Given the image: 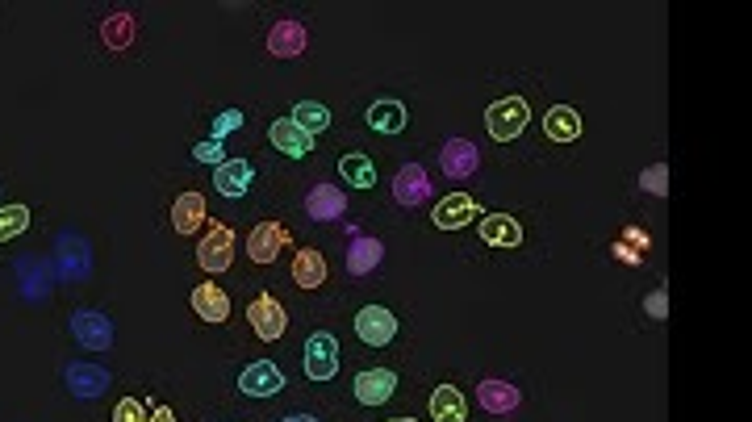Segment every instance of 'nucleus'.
Returning <instances> with one entry per match:
<instances>
[{"label": "nucleus", "instance_id": "23", "mask_svg": "<svg viewBox=\"0 0 752 422\" xmlns=\"http://www.w3.org/2000/svg\"><path fill=\"white\" fill-rule=\"evenodd\" d=\"M477 402H481L489 414H510V410H519L523 393L514 389L510 381H481V385H477Z\"/></svg>", "mask_w": 752, "mask_h": 422}, {"label": "nucleus", "instance_id": "40", "mask_svg": "<svg viewBox=\"0 0 752 422\" xmlns=\"http://www.w3.org/2000/svg\"><path fill=\"white\" fill-rule=\"evenodd\" d=\"M389 422H418V418H389Z\"/></svg>", "mask_w": 752, "mask_h": 422}, {"label": "nucleus", "instance_id": "14", "mask_svg": "<svg viewBox=\"0 0 752 422\" xmlns=\"http://www.w3.org/2000/svg\"><path fill=\"white\" fill-rule=\"evenodd\" d=\"M305 214L314 222H335L347 214V193L335 189V184H314L310 197H305Z\"/></svg>", "mask_w": 752, "mask_h": 422}, {"label": "nucleus", "instance_id": "9", "mask_svg": "<svg viewBox=\"0 0 752 422\" xmlns=\"http://www.w3.org/2000/svg\"><path fill=\"white\" fill-rule=\"evenodd\" d=\"M439 168H443V176L464 180L481 168V151L468 143V138H448V143H443V155H439Z\"/></svg>", "mask_w": 752, "mask_h": 422}, {"label": "nucleus", "instance_id": "6", "mask_svg": "<svg viewBox=\"0 0 752 422\" xmlns=\"http://www.w3.org/2000/svg\"><path fill=\"white\" fill-rule=\"evenodd\" d=\"M285 389V372H280L272 360H255L239 372V393L243 397H276Z\"/></svg>", "mask_w": 752, "mask_h": 422}, {"label": "nucleus", "instance_id": "19", "mask_svg": "<svg viewBox=\"0 0 752 422\" xmlns=\"http://www.w3.org/2000/svg\"><path fill=\"white\" fill-rule=\"evenodd\" d=\"M381 260H385L381 239H368V234H356V239H351V247H347V272L351 276L376 272V268H381Z\"/></svg>", "mask_w": 752, "mask_h": 422}, {"label": "nucleus", "instance_id": "3", "mask_svg": "<svg viewBox=\"0 0 752 422\" xmlns=\"http://www.w3.org/2000/svg\"><path fill=\"white\" fill-rule=\"evenodd\" d=\"M197 264L205 272H226L234 264V230L226 222H214L205 234H201V247H197Z\"/></svg>", "mask_w": 752, "mask_h": 422}, {"label": "nucleus", "instance_id": "21", "mask_svg": "<svg viewBox=\"0 0 752 422\" xmlns=\"http://www.w3.org/2000/svg\"><path fill=\"white\" fill-rule=\"evenodd\" d=\"M581 113L577 109H569V105H552L548 113H544V134L552 138V143H577L581 138Z\"/></svg>", "mask_w": 752, "mask_h": 422}, {"label": "nucleus", "instance_id": "26", "mask_svg": "<svg viewBox=\"0 0 752 422\" xmlns=\"http://www.w3.org/2000/svg\"><path fill=\"white\" fill-rule=\"evenodd\" d=\"M293 280H297V289H318L322 280H326V260H322V251L301 247V251L293 255Z\"/></svg>", "mask_w": 752, "mask_h": 422}, {"label": "nucleus", "instance_id": "7", "mask_svg": "<svg viewBox=\"0 0 752 422\" xmlns=\"http://www.w3.org/2000/svg\"><path fill=\"white\" fill-rule=\"evenodd\" d=\"M356 335H360L368 347H389V343L397 339V318H393V310H385V306H364V310L356 314Z\"/></svg>", "mask_w": 752, "mask_h": 422}, {"label": "nucleus", "instance_id": "1", "mask_svg": "<svg viewBox=\"0 0 752 422\" xmlns=\"http://www.w3.org/2000/svg\"><path fill=\"white\" fill-rule=\"evenodd\" d=\"M527 122H531V109L523 97H502L485 109V130L493 143H514L527 130Z\"/></svg>", "mask_w": 752, "mask_h": 422}, {"label": "nucleus", "instance_id": "11", "mask_svg": "<svg viewBox=\"0 0 752 422\" xmlns=\"http://www.w3.org/2000/svg\"><path fill=\"white\" fill-rule=\"evenodd\" d=\"M439 230H460L468 222H481V205L468 197V193H452L435 205V218H431Z\"/></svg>", "mask_w": 752, "mask_h": 422}, {"label": "nucleus", "instance_id": "18", "mask_svg": "<svg viewBox=\"0 0 752 422\" xmlns=\"http://www.w3.org/2000/svg\"><path fill=\"white\" fill-rule=\"evenodd\" d=\"M477 230H481V239L489 247H519L523 243V226H519V218H510V214H481Z\"/></svg>", "mask_w": 752, "mask_h": 422}, {"label": "nucleus", "instance_id": "34", "mask_svg": "<svg viewBox=\"0 0 752 422\" xmlns=\"http://www.w3.org/2000/svg\"><path fill=\"white\" fill-rule=\"evenodd\" d=\"M222 155H226V151H222V143H214V138H209V143H197V147H193V159H197V163H214V168L222 163Z\"/></svg>", "mask_w": 752, "mask_h": 422}, {"label": "nucleus", "instance_id": "15", "mask_svg": "<svg viewBox=\"0 0 752 422\" xmlns=\"http://www.w3.org/2000/svg\"><path fill=\"white\" fill-rule=\"evenodd\" d=\"M393 197H397V205H406V209L422 205V201L431 197V180H427V172H422L418 163H406V168L393 176Z\"/></svg>", "mask_w": 752, "mask_h": 422}, {"label": "nucleus", "instance_id": "20", "mask_svg": "<svg viewBox=\"0 0 752 422\" xmlns=\"http://www.w3.org/2000/svg\"><path fill=\"white\" fill-rule=\"evenodd\" d=\"M214 189L222 197H243L251 189V163L247 159H222L214 168Z\"/></svg>", "mask_w": 752, "mask_h": 422}, {"label": "nucleus", "instance_id": "24", "mask_svg": "<svg viewBox=\"0 0 752 422\" xmlns=\"http://www.w3.org/2000/svg\"><path fill=\"white\" fill-rule=\"evenodd\" d=\"M431 418L435 422H468V397L456 385H439L431 393Z\"/></svg>", "mask_w": 752, "mask_h": 422}, {"label": "nucleus", "instance_id": "12", "mask_svg": "<svg viewBox=\"0 0 752 422\" xmlns=\"http://www.w3.org/2000/svg\"><path fill=\"white\" fill-rule=\"evenodd\" d=\"M268 138H272V147H276L280 155H293V159L314 155V134H305V130L293 122V117H276L272 130H268Z\"/></svg>", "mask_w": 752, "mask_h": 422}, {"label": "nucleus", "instance_id": "35", "mask_svg": "<svg viewBox=\"0 0 752 422\" xmlns=\"http://www.w3.org/2000/svg\"><path fill=\"white\" fill-rule=\"evenodd\" d=\"M644 310H648L652 318H665V314H669V293H665V289H656V293L644 301Z\"/></svg>", "mask_w": 752, "mask_h": 422}, {"label": "nucleus", "instance_id": "28", "mask_svg": "<svg viewBox=\"0 0 752 422\" xmlns=\"http://www.w3.org/2000/svg\"><path fill=\"white\" fill-rule=\"evenodd\" d=\"M289 117H293V122H297L305 134H318V130L331 126V109L318 105V101H301V105H297Z\"/></svg>", "mask_w": 752, "mask_h": 422}, {"label": "nucleus", "instance_id": "38", "mask_svg": "<svg viewBox=\"0 0 752 422\" xmlns=\"http://www.w3.org/2000/svg\"><path fill=\"white\" fill-rule=\"evenodd\" d=\"M627 239H631V243H636V247H648V234H644V230H636V226H631V230H627Z\"/></svg>", "mask_w": 752, "mask_h": 422}, {"label": "nucleus", "instance_id": "2", "mask_svg": "<svg viewBox=\"0 0 752 422\" xmlns=\"http://www.w3.org/2000/svg\"><path fill=\"white\" fill-rule=\"evenodd\" d=\"M335 372H339V339L331 331H314L305 339V377L335 381Z\"/></svg>", "mask_w": 752, "mask_h": 422}, {"label": "nucleus", "instance_id": "22", "mask_svg": "<svg viewBox=\"0 0 752 422\" xmlns=\"http://www.w3.org/2000/svg\"><path fill=\"white\" fill-rule=\"evenodd\" d=\"M205 214H209V205H205L201 193H180L172 201V226H176V234H197L201 222H205Z\"/></svg>", "mask_w": 752, "mask_h": 422}, {"label": "nucleus", "instance_id": "31", "mask_svg": "<svg viewBox=\"0 0 752 422\" xmlns=\"http://www.w3.org/2000/svg\"><path fill=\"white\" fill-rule=\"evenodd\" d=\"M147 402H138V397H122L113 410V422H147Z\"/></svg>", "mask_w": 752, "mask_h": 422}, {"label": "nucleus", "instance_id": "5", "mask_svg": "<svg viewBox=\"0 0 752 422\" xmlns=\"http://www.w3.org/2000/svg\"><path fill=\"white\" fill-rule=\"evenodd\" d=\"M247 322H251V331H255V339H264V343H276L280 335H285V326H289V314H285V306H280L276 297H255L251 306H247Z\"/></svg>", "mask_w": 752, "mask_h": 422}, {"label": "nucleus", "instance_id": "36", "mask_svg": "<svg viewBox=\"0 0 752 422\" xmlns=\"http://www.w3.org/2000/svg\"><path fill=\"white\" fill-rule=\"evenodd\" d=\"M615 260H619V264H636V268H640V264H644V255H640V251H631L627 243H615Z\"/></svg>", "mask_w": 752, "mask_h": 422}, {"label": "nucleus", "instance_id": "27", "mask_svg": "<svg viewBox=\"0 0 752 422\" xmlns=\"http://www.w3.org/2000/svg\"><path fill=\"white\" fill-rule=\"evenodd\" d=\"M339 176L351 184V189H372L376 184V168L368 155H343L339 159Z\"/></svg>", "mask_w": 752, "mask_h": 422}, {"label": "nucleus", "instance_id": "33", "mask_svg": "<svg viewBox=\"0 0 752 422\" xmlns=\"http://www.w3.org/2000/svg\"><path fill=\"white\" fill-rule=\"evenodd\" d=\"M239 126H243V113H239V109L218 113V117H214V143H222V138H226L230 130H239Z\"/></svg>", "mask_w": 752, "mask_h": 422}, {"label": "nucleus", "instance_id": "10", "mask_svg": "<svg viewBox=\"0 0 752 422\" xmlns=\"http://www.w3.org/2000/svg\"><path fill=\"white\" fill-rule=\"evenodd\" d=\"M285 247H289V230L280 222H260L251 230V239H247V255L255 264H272Z\"/></svg>", "mask_w": 752, "mask_h": 422}, {"label": "nucleus", "instance_id": "17", "mask_svg": "<svg viewBox=\"0 0 752 422\" xmlns=\"http://www.w3.org/2000/svg\"><path fill=\"white\" fill-rule=\"evenodd\" d=\"M193 310L201 322H226L230 318V297L222 285H214V280H201V285L193 289Z\"/></svg>", "mask_w": 752, "mask_h": 422}, {"label": "nucleus", "instance_id": "32", "mask_svg": "<svg viewBox=\"0 0 752 422\" xmlns=\"http://www.w3.org/2000/svg\"><path fill=\"white\" fill-rule=\"evenodd\" d=\"M130 34H134V21H130V17H113L109 30H105V42H109V46H126Z\"/></svg>", "mask_w": 752, "mask_h": 422}, {"label": "nucleus", "instance_id": "39", "mask_svg": "<svg viewBox=\"0 0 752 422\" xmlns=\"http://www.w3.org/2000/svg\"><path fill=\"white\" fill-rule=\"evenodd\" d=\"M280 422H318L314 414H289V418H280Z\"/></svg>", "mask_w": 752, "mask_h": 422}, {"label": "nucleus", "instance_id": "25", "mask_svg": "<svg viewBox=\"0 0 752 422\" xmlns=\"http://www.w3.org/2000/svg\"><path fill=\"white\" fill-rule=\"evenodd\" d=\"M406 122H410V117H406V105L402 101H372L368 105V126L376 130V134H402L406 130Z\"/></svg>", "mask_w": 752, "mask_h": 422}, {"label": "nucleus", "instance_id": "4", "mask_svg": "<svg viewBox=\"0 0 752 422\" xmlns=\"http://www.w3.org/2000/svg\"><path fill=\"white\" fill-rule=\"evenodd\" d=\"M67 326H72V339L84 351H109L113 347V322L101 310H76Z\"/></svg>", "mask_w": 752, "mask_h": 422}, {"label": "nucleus", "instance_id": "13", "mask_svg": "<svg viewBox=\"0 0 752 422\" xmlns=\"http://www.w3.org/2000/svg\"><path fill=\"white\" fill-rule=\"evenodd\" d=\"M397 389V372L393 368H372L356 377V402L360 406H385Z\"/></svg>", "mask_w": 752, "mask_h": 422}, {"label": "nucleus", "instance_id": "30", "mask_svg": "<svg viewBox=\"0 0 752 422\" xmlns=\"http://www.w3.org/2000/svg\"><path fill=\"white\" fill-rule=\"evenodd\" d=\"M640 189L652 193V197H665L669 193V168H665V163H656V168H648L640 176Z\"/></svg>", "mask_w": 752, "mask_h": 422}, {"label": "nucleus", "instance_id": "8", "mask_svg": "<svg viewBox=\"0 0 752 422\" xmlns=\"http://www.w3.org/2000/svg\"><path fill=\"white\" fill-rule=\"evenodd\" d=\"M305 46H310V34H305V26L293 17L276 21V26L268 30V55L272 59H297V55H305Z\"/></svg>", "mask_w": 752, "mask_h": 422}, {"label": "nucleus", "instance_id": "16", "mask_svg": "<svg viewBox=\"0 0 752 422\" xmlns=\"http://www.w3.org/2000/svg\"><path fill=\"white\" fill-rule=\"evenodd\" d=\"M67 389H72L80 402H88V397H101L109 389V372L101 364H67Z\"/></svg>", "mask_w": 752, "mask_h": 422}, {"label": "nucleus", "instance_id": "37", "mask_svg": "<svg viewBox=\"0 0 752 422\" xmlns=\"http://www.w3.org/2000/svg\"><path fill=\"white\" fill-rule=\"evenodd\" d=\"M147 422H176V414H172V406H155V414Z\"/></svg>", "mask_w": 752, "mask_h": 422}, {"label": "nucleus", "instance_id": "29", "mask_svg": "<svg viewBox=\"0 0 752 422\" xmlns=\"http://www.w3.org/2000/svg\"><path fill=\"white\" fill-rule=\"evenodd\" d=\"M26 226H30V209L26 205H5V209H0V243L26 234Z\"/></svg>", "mask_w": 752, "mask_h": 422}]
</instances>
